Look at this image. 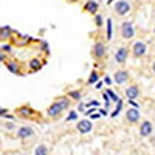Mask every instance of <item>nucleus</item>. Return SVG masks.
Instances as JSON below:
<instances>
[{"label":"nucleus","mask_w":155,"mask_h":155,"mask_svg":"<svg viewBox=\"0 0 155 155\" xmlns=\"http://www.w3.org/2000/svg\"><path fill=\"white\" fill-rule=\"evenodd\" d=\"M107 54V47L104 42H101V41H96L92 47V56L96 59V61H101V59H104Z\"/></svg>","instance_id":"obj_1"},{"label":"nucleus","mask_w":155,"mask_h":155,"mask_svg":"<svg viewBox=\"0 0 155 155\" xmlns=\"http://www.w3.org/2000/svg\"><path fill=\"white\" fill-rule=\"evenodd\" d=\"M113 8H115V12H116V14L121 16V17L127 16L129 12L132 11V5L129 3L127 0H116L115 5H113Z\"/></svg>","instance_id":"obj_2"},{"label":"nucleus","mask_w":155,"mask_h":155,"mask_svg":"<svg viewBox=\"0 0 155 155\" xmlns=\"http://www.w3.org/2000/svg\"><path fill=\"white\" fill-rule=\"evenodd\" d=\"M16 115L22 120H33L36 116V110L33 107H30L28 104H23V106L16 109Z\"/></svg>","instance_id":"obj_3"},{"label":"nucleus","mask_w":155,"mask_h":155,"mask_svg":"<svg viewBox=\"0 0 155 155\" xmlns=\"http://www.w3.org/2000/svg\"><path fill=\"white\" fill-rule=\"evenodd\" d=\"M132 56L134 58H144L147 54V45L143 41H137L132 44Z\"/></svg>","instance_id":"obj_4"},{"label":"nucleus","mask_w":155,"mask_h":155,"mask_svg":"<svg viewBox=\"0 0 155 155\" xmlns=\"http://www.w3.org/2000/svg\"><path fill=\"white\" fill-rule=\"evenodd\" d=\"M121 37L126 41H130L132 37H135V25L130 20H126L121 25Z\"/></svg>","instance_id":"obj_5"},{"label":"nucleus","mask_w":155,"mask_h":155,"mask_svg":"<svg viewBox=\"0 0 155 155\" xmlns=\"http://www.w3.org/2000/svg\"><path fill=\"white\" fill-rule=\"evenodd\" d=\"M62 112H64L62 106L59 104L58 101H54L53 104H51V106L47 109V116H48V118H53V120H56V118H59V116L62 115Z\"/></svg>","instance_id":"obj_6"},{"label":"nucleus","mask_w":155,"mask_h":155,"mask_svg":"<svg viewBox=\"0 0 155 155\" xmlns=\"http://www.w3.org/2000/svg\"><path fill=\"white\" fill-rule=\"evenodd\" d=\"M127 56H129V48L127 47H120L115 51V62L123 65V64H126V61H127Z\"/></svg>","instance_id":"obj_7"},{"label":"nucleus","mask_w":155,"mask_h":155,"mask_svg":"<svg viewBox=\"0 0 155 155\" xmlns=\"http://www.w3.org/2000/svg\"><path fill=\"white\" fill-rule=\"evenodd\" d=\"M16 135H17L19 140H28V138H33L34 137V130H33L30 126H22V127L17 129Z\"/></svg>","instance_id":"obj_8"},{"label":"nucleus","mask_w":155,"mask_h":155,"mask_svg":"<svg viewBox=\"0 0 155 155\" xmlns=\"http://www.w3.org/2000/svg\"><path fill=\"white\" fill-rule=\"evenodd\" d=\"M124 93H126L127 101H135V99L140 96V87H138L137 84H130V85L124 90Z\"/></svg>","instance_id":"obj_9"},{"label":"nucleus","mask_w":155,"mask_h":155,"mask_svg":"<svg viewBox=\"0 0 155 155\" xmlns=\"http://www.w3.org/2000/svg\"><path fill=\"white\" fill-rule=\"evenodd\" d=\"M92 129H93V124H92L90 120H81V121H78V124H76V130L79 134H82V135L88 134Z\"/></svg>","instance_id":"obj_10"},{"label":"nucleus","mask_w":155,"mask_h":155,"mask_svg":"<svg viewBox=\"0 0 155 155\" xmlns=\"http://www.w3.org/2000/svg\"><path fill=\"white\" fill-rule=\"evenodd\" d=\"M140 118H141V115H140V110H138V107H130L127 112H126V120L130 123V124H135V123H138L140 121Z\"/></svg>","instance_id":"obj_11"},{"label":"nucleus","mask_w":155,"mask_h":155,"mask_svg":"<svg viewBox=\"0 0 155 155\" xmlns=\"http://www.w3.org/2000/svg\"><path fill=\"white\" fill-rule=\"evenodd\" d=\"M98 9H99V3L98 0H87V2L84 3V12H87V14H98Z\"/></svg>","instance_id":"obj_12"},{"label":"nucleus","mask_w":155,"mask_h":155,"mask_svg":"<svg viewBox=\"0 0 155 155\" xmlns=\"http://www.w3.org/2000/svg\"><path fill=\"white\" fill-rule=\"evenodd\" d=\"M5 65H6L8 71H11L12 74H22V71H20V62H19V61H16V59H8V61L5 62Z\"/></svg>","instance_id":"obj_13"},{"label":"nucleus","mask_w":155,"mask_h":155,"mask_svg":"<svg viewBox=\"0 0 155 155\" xmlns=\"http://www.w3.org/2000/svg\"><path fill=\"white\" fill-rule=\"evenodd\" d=\"M113 81L116 84H126L129 81V71L127 70H118V71H115L113 73Z\"/></svg>","instance_id":"obj_14"},{"label":"nucleus","mask_w":155,"mask_h":155,"mask_svg":"<svg viewBox=\"0 0 155 155\" xmlns=\"http://www.w3.org/2000/svg\"><path fill=\"white\" fill-rule=\"evenodd\" d=\"M152 130H153V124L150 123V121H143L140 124V137H143V138H146V137H149L150 134H152Z\"/></svg>","instance_id":"obj_15"},{"label":"nucleus","mask_w":155,"mask_h":155,"mask_svg":"<svg viewBox=\"0 0 155 155\" xmlns=\"http://www.w3.org/2000/svg\"><path fill=\"white\" fill-rule=\"evenodd\" d=\"M12 34H14V30L8 25H3L2 28H0V39L5 42V41H12Z\"/></svg>","instance_id":"obj_16"},{"label":"nucleus","mask_w":155,"mask_h":155,"mask_svg":"<svg viewBox=\"0 0 155 155\" xmlns=\"http://www.w3.org/2000/svg\"><path fill=\"white\" fill-rule=\"evenodd\" d=\"M44 64H45L44 59H41V58H33V59L30 61V64H28V68H30L31 71H39V70L44 67Z\"/></svg>","instance_id":"obj_17"},{"label":"nucleus","mask_w":155,"mask_h":155,"mask_svg":"<svg viewBox=\"0 0 155 155\" xmlns=\"http://www.w3.org/2000/svg\"><path fill=\"white\" fill-rule=\"evenodd\" d=\"M56 101L62 106L64 110H68V107L71 106V98H68V96H59V98H56Z\"/></svg>","instance_id":"obj_18"},{"label":"nucleus","mask_w":155,"mask_h":155,"mask_svg":"<svg viewBox=\"0 0 155 155\" xmlns=\"http://www.w3.org/2000/svg\"><path fill=\"white\" fill-rule=\"evenodd\" d=\"M31 41H33V39L30 36H19V39H16L14 44L19 45V47H25V45H28Z\"/></svg>","instance_id":"obj_19"},{"label":"nucleus","mask_w":155,"mask_h":155,"mask_svg":"<svg viewBox=\"0 0 155 155\" xmlns=\"http://www.w3.org/2000/svg\"><path fill=\"white\" fill-rule=\"evenodd\" d=\"M34 155H48L47 144H37L36 149H34Z\"/></svg>","instance_id":"obj_20"},{"label":"nucleus","mask_w":155,"mask_h":155,"mask_svg":"<svg viewBox=\"0 0 155 155\" xmlns=\"http://www.w3.org/2000/svg\"><path fill=\"white\" fill-rule=\"evenodd\" d=\"M67 96L71 98V99H74V101H79L82 98V93H81V90H70Z\"/></svg>","instance_id":"obj_21"},{"label":"nucleus","mask_w":155,"mask_h":155,"mask_svg":"<svg viewBox=\"0 0 155 155\" xmlns=\"http://www.w3.org/2000/svg\"><path fill=\"white\" fill-rule=\"evenodd\" d=\"M98 79H99V74H98L96 71H92V74H90L88 79H87V84H90V85H92V84H96Z\"/></svg>","instance_id":"obj_22"},{"label":"nucleus","mask_w":155,"mask_h":155,"mask_svg":"<svg viewBox=\"0 0 155 155\" xmlns=\"http://www.w3.org/2000/svg\"><path fill=\"white\" fill-rule=\"evenodd\" d=\"M95 25H96L98 28H101L102 25H104V19H102L101 14H95Z\"/></svg>","instance_id":"obj_23"},{"label":"nucleus","mask_w":155,"mask_h":155,"mask_svg":"<svg viewBox=\"0 0 155 155\" xmlns=\"http://www.w3.org/2000/svg\"><path fill=\"white\" fill-rule=\"evenodd\" d=\"M107 41H112V19H107Z\"/></svg>","instance_id":"obj_24"},{"label":"nucleus","mask_w":155,"mask_h":155,"mask_svg":"<svg viewBox=\"0 0 155 155\" xmlns=\"http://www.w3.org/2000/svg\"><path fill=\"white\" fill-rule=\"evenodd\" d=\"M121 109H123V101H121V99H120V101H118V102H116V109H115V110H113V113H112V115H110V116H113V118H115V116H116V115H118V113H120V112H121Z\"/></svg>","instance_id":"obj_25"},{"label":"nucleus","mask_w":155,"mask_h":155,"mask_svg":"<svg viewBox=\"0 0 155 155\" xmlns=\"http://www.w3.org/2000/svg\"><path fill=\"white\" fill-rule=\"evenodd\" d=\"M106 92H107V95L110 96V99H112V102H118V101H120V98H118V95H115V93L112 92V90H106Z\"/></svg>","instance_id":"obj_26"},{"label":"nucleus","mask_w":155,"mask_h":155,"mask_svg":"<svg viewBox=\"0 0 155 155\" xmlns=\"http://www.w3.org/2000/svg\"><path fill=\"white\" fill-rule=\"evenodd\" d=\"M2 51H5V53H11L12 51V44H2Z\"/></svg>","instance_id":"obj_27"},{"label":"nucleus","mask_w":155,"mask_h":155,"mask_svg":"<svg viewBox=\"0 0 155 155\" xmlns=\"http://www.w3.org/2000/svg\"><path fill=\"white\" fill-rule=\"evenodd\" d=\"M76 118H78V112L71 110V112L68 113V116H67V121H76Z\"/></svg>","instance_id":"obj_28"},{"label":"nucleus","mask_w":155,"mask_h":155,"mask_svg":"<svg viewBox=\"0 0 155 155\" xmlns=\"http://www.w3.org/2000/svg\"><path fill=\"white\" fill-rule=\"evenodd\" d=\"M98 106H99L98 101H90V102H87V107H98Z\"/></svg>","instance_id":"obj_29"},{"label":"nucleus","mask_w":155,"mask_h":155,"mask_svg":"<svg viewBox=\"0 0 155 155\" xmlns=\"http://www.w3.org/2000/svg\"><path fill=\"white\" fill-rule=\"evenodd\" d=\"M3 126H5V129H8V130H12V129L16 127V126H14V123H5Z\"/></svg>","instance_id":"obj_30"},{"label":"nucleus","mask_w":155,"mask_h":155,"mask_svg":"<svg viewBox=\"0 0 155 155\" xmlns=\"http://www.w3.org/2000/svg\"><path fill=\"white\" fill-rule=\"evenodd\" d=\"M78 112H81V113H85V106L82 104V102H79V106H78Z\"/></svg>","instance_id":"obj_31"},{"label":"nucleus","mask_w":155,"mask_h":155,"mask_svg":"<svg viewBox=\"0 0 155 155\" xmlns=\"http://www.w3.org/2000/svg\"><path fill=\"white\" fill-rule=\"evenodd\" d=\"M0 59H2V62H3V64L8 61V58H6V54H5V51H2V53H0Z\"/></svg>","instance_id":"obj_32"},{"label":"nucleus","mask_w":155,"mask_h":155,"mask_svg":"<svg viewBox=\"0 0 155 155\" xmlns=\"http://www.w3.org/2000/svg\"><path fill=\"white\" fill-rule=\"evenodd\" d=\"M99 113H101L102 116H107V113H109V109H106V107H104V109H99Z\"/></svg>","instance_id":"obj_33"},{"label":"nucleus","mask_w":155,"mask_h":155,"mask_svg":"<svg viewBox=\"0 0 155 155\" xmlns=\"http://www.w3.org/2000/svg\"><path fill=\"white\" fill-rule=\"evenodd\" d=\"M6 115H8V110H6V109L3 107L2 110H0V116H2V118H5V116H6Z\"/></svg>","instance_id":"obj_34"},{"label":"nucleus","mask_w":155,"mask_h":155,"mask_svg":"<svg viewBox=\"0 0 155 155\" xmlns=\"http://www.w3.org/2000/svg\"><path fill=\"white\" fill-rule=\"evenodd\" d=\"M95 88H96V90H101V88H102V82H96V84H95Z\"/></svg>","instance_id":"obj_35"},{"label":"nucleus","mask_w":155,"mask_h":155,"mask_svg":"<svg viewBox=\"0 0 155 155\" xmlns=\"http://www.w3.org/2000/svg\"><path fill=\"white\" fill-rule=\"evenodd\" d=\"M104 82H106L107 85H110V84H112V79H110V78H107V76H106V78H104Z\"/></svg>","instance_id":"obj_36"},{"label":"nucleus","mask_w":155,"mask_h":155,"mask_svg":"<svg viewBox=\"0 0 155 155\" xmlns=\"http://www.w3.org/2000/svg\"><path fill=\"white\" fill-rule=\"evenodd\" d=\"M93 112H96V110H95V109H88V110L85 112V115H92Z\"/></svg>","instance_id":"obj_37"},{"label":"nucleus","mask_w":155,"mask_h":155,"mask_svg":"<svg viewBox=\"0 0 155 155\" xmlns=\"http://www.w3.org/2000/svg\"><path fill=\"white\" fill-rule=\"evenodd\" d=\"M129 104H130L132 107H138V104H137V102H135V101H129Z\"/></svg>","instance_id":"obj_38"},{"label":"nucleus","mask_w":155,"mask_h":155,"mask_svg":"<svg viewBox=\"0 0 155 155\" xmlns=\"http://www.w3.org/2000/svg\"><path fill=\"white\" fill-rule=\"evenodd\" d=\"M99 115H101V113H93V115H92V120H96V118H99Z\"/></svg>","instance_id":"obj_39"},{"label":"nucleus","mask_w":155,"mask_h":155,"mask_svg":"<svg viewBox=\"0 0 155 155\" xmlns=\"http://www.w3.org/2000/svg\"><path fill=\"white\" fill-rule=\"evenodd\" d=\"M152 71H153V74H155V59H153V62H152Z\"/></svg>","instance_id":"obj_40"},{"label":"nucleus","mask_w":155,"mask_h":155,"mask_svg":"<svg viewBox=\"0 0 155 155\" xmlns=\"http://www.w3.org/2000/svg\"><path fill=\"white\" fill-rule=\"evenodd\" d=\"M65 2H68V3H76L78 0H65Z\"/></svg>","instance_id":"obj_41"},{"label":"nucleus","mask_w":155,"mask_h":155,"mask_svg":"<svg viewBox=\"0 0 155 155\" xmlns=\"http://www.w3.org/2000/svg\"><path fill=\"white\" fill-rule=\"evenodd\" d=\"M115 2V0H107V3H113Z\"/></svg>","instance_id":"obj_42"},{"label":"nucleus","mask_w":155,"mask_h":155,"mask_svg":"<svg viewBox=\"0 0 155 155\" xmlns=\"http://www.w3.org/2000/svg\"><path fill=\"white\" fill-rule=\"evenodd\" d=\"M153 34H155V28H153Z\"/></svg>","instance_id":"obj_43"}]
</instances>
